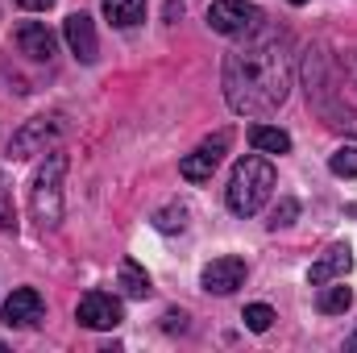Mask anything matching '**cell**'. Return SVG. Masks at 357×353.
<instances>
[{
  "label": "cell",
  "mask_w": 357,
  "mask_h": 353,
  "mask_svg": "<svg viewBox=\"0 0 357 353\" xmlns=\"http://www.w3.org/2000/svg\"><path fill=\"white\" fill-rule=\"evenodd\" d=\"M295 80V59H291V42L287 33L258 29L250 33L241 46H233L225 54V100L237 117H270L282 108V100L291 96Z\"/></svg>",
  "instance_id": "obj_1"
},
{
  "label": "cell",
  "mask_w": 357,
  "mask_h": 353,
  "mask_svg": "<svg viewBox=\"0 0 357 353\" xmlns=\"http://www.w3.org/2000/svg\"><path fill=\"white\" fill-rule=\"evenodd\" d=\"M270 191H274V167L254 150L233 167V179L225 187V204L233 216H258L262 204L270 200Z\"/></svg>",
  "instance_id": "obj_2"
},
{
  "label": "cell",
  "mask_w": 357,
  "mask_h": 353,
  "mask_svg": "<svg viewBox=\"0 0 357 353\" xmlns=\"http://www.w3.org/2000/svg\"><path fill=\"white\" fill-rule=\"evenodd\" d=\"M67 154L63 150H50L46 163L38 167L33 187H29V208H33V220L42 229H59L63 220V175H67Z\"/></svg>",
  "instance_id": "obj_3"
},
{
  "label": "cell",
  "mask_w": 357,
  "mask_h": 353,
  "mask_svg": "<svg viewBox=\"0 0 357 353\" xmlns=\"http://www.w3.org/2000/svg\"><path fill=\"white\" fill-rule=\"evenodd\" d=\"M208 25L225 38H250L266 25V13L250 0H212L208 4Z\"/></svg>",
  "instance_id": "obj_4"
},
{
  "label": "cell",
  "mask_w": 357,
  "mask_h": 353,
  "mask_svg": "<svg viewBox=\"0 0 357 353\" xmlns=\"http://www.w3.org/2000/svg\"><path fill=\"white\" fill-rule=\"evenodd\" d=\"M63 117H29L13 137H8V158H33V154H46V146L54 137H63Z\"/></svg>",
  "instance_id": "obj_5"
},
{
  "label": "cell",
  "mask_w": 357,
  "mask_h": 353,
  "mask_svg": "<svg viewBox=\"0 0 357 353\" xmlns=\"http://www.w3.org/2000/svg\"><path fill=\"white\" fill-rule=\"evenodd\" d=\"M229 142H233V137H229L225 129H220L216 137L199 142V146H195V150H191V154H187V158L178 163V175L187 179V183H208V179H212V171L220 167V158H225Z\"/></svg>",
  "instance_id": "obj_6"
},
{
  "label": "cell",
  "mask_w": 357,
  "mask_h": 353,
  "mask_svg": "<svg viewBox=\"0 0 357 353\" xmlns=\"http://www.w3.org/2000/svg\"><path fill=\"white\" fill-rule=\"evenodd\" d=\"M75 320H79L84 329L104 333V329H116V324L125 320V308H121V299L108 295V291H88V295L79 299V308H75Z\"/></svg>",
  "instance_id": "obj_7"
},
{
  "label": "cell",
  "mask_w": 357,
  "mask_h": 353,
  "mask_svg": "<svg viewBox=\"0 0 357 353\" xmlns=\"http://www.w3.org/2000/svg\"><path fill=\"white\" fill-rule=\"evenodd\" d=\"M241 283H245V262L241 258H216V262L204 266V274H199V287L208 295H233Z\"/></svg>",
  "instance_id": "obj_8"
},
{
  "label": "cell",
  "mask_w": 357,
  "mask_h": 353,
  "mask_svg": "<svg viewBox=\"0 0 357 353\" xmlns=\"http://www.w3.org/2000/svg\"><path fill=\"white\" fill-rule=\"evenodd\" d=\"M42 312H46V303H42V295L33 287H17L4 299V324L8 329H33L42 320Z\"/></svg>",
  "instance_id": "obj_9"
},
{
  "label": "cell",
  "mask_w": 357,
  "mask_h": 353,
  "mask_svg": "<svg viewBox=\"0 0 357 353\" xmlns=\"http://www.w3.org/2000/svg\"><path fill=\"white\" fill-rule=\"evenodd\" d=\"M63 38H67L71 54H75L79 63H96V54H100V42H96V25H91L88 13H71V17L63 21Z\"/></svg>",
  "instance_id": "obj_10"
},
{
  "label": "cell",
  "mask_w": 357,
  "mask_h": 353,
  "mask_svg": "<svg viewBox=\"0 0 357 353\" xmlns=\"http://www.w3.org/2000/svg\"><path fill=\"white\" fill-rule=\"evenodd\" d=\"M354 270V250L349 246H328L320 258H316V266L307 270V283L312 287H324V283H333V278H345Z\"/></svg>",
  "instance_id": "obj_11"
},
{
  "label": "cell",
  "mask_w": 357,
  "mask_h": 353,
  "mask_svg": "<svg viewBox=\"0 0 357 353\" xmlns=\"http://www.w3.org/2000/svg\"><path fill=\"white\" fill-rule=\"evenodd\" d=\"M17 46H21V54H29V59L46 63V59L54 54V33H50L42 21H25V25L17 29Z\"/></svg>",
  "instance_id": "obj_12"
},
{
  "label": "cell",
  "mask_w": 357,
  "mask_h": 353,
  "mask_svg": "<svg viewBox=\"0 0 357 353\" xmlns=\"http://www.w3.org/2000/svg\"><path fill=\"white\" fill-rule=\"evenodd\" d=\"M116 287H121L129 299H146V295H150V274L133 262V258H121V266H116Z\"/></svg>",
  "instance_id": "obj_13"
},
{
  "label": "cell",
  "mask_w": 357,
  "mask_h": 353,
  "mask_svg": "<svg viewBox=\"0 0 357 353\" xmlns=\"http://www.w3.org/2000/svg\"><path fill=\"white\" fill-rule=\"evenodd\" d=\"M250 146L258 154H287L291 150V133L278 129V125H254L250 129Z\"/></svg>",
  "instance_id": "obj_14"
},
{
  "label": "cell",
  "mask_w": 357,
  "mask_h": 353,
  "mask_svg": "<svg viewBox=\"0 0 357 353\" xmlns=\"http://www.w3.org/2000/svg\"><path fill=\"white\" fill-rule=\"evenodd\" d=\"M320 312L324 316H341V312H349V303H354V291L345 287V278H333V283H324L320 287Z\"/></svg>",
  "instance_id": "obj_15"
},
{
  "label": "cell",
  "mask_w": 357,
  "mask_h": 353,
  "mask_svg": "<svg viewBox=\"0 0 357 353\" xmlns=\"http://www.w3.org/2000/svg\"><path fill=\"white\" fill-rule=\"evenodd\" d=\"M104 17H108L112 25L129 29V25L146 21V0H104Z\"/></svg>",
  "instance_id": "obj_16"
},
{
  "label": "cell",
  "mask_w": 357,
  "mask_h": 353,
  "mask_svg": "<svg viewBox=\"0 0 357 353\" xmlns=\"http://www.w3.org/2000/svg\"><path fill=\"white\" fill-rule=\"evenodd\" d=\"M241 320H245V329H250V333H266L278 316H274V308H270V303H250V308L241 312Z\"/></svg>",
  "instance_id": "obj_17"
},
{
  "label": "cell",
  "mask_w": 357,
  "mask_h": 353,
  "mask_svg": "<svg viewBox=\"0 0 357 353\" xmlns=\"http://www.w3.org/2000/svg\"><path fill=\"white\" fill-rule=\"evenodd\" d=\"M328 171L337 179H357V146H341V150L328 158Z\"/></svg>",
  "instance_id": "obj_18"
},
{
  "label": "cell",
  "mask_w": 357,
  "mask_h": 353,
  "mask_svg": "<svg viewBox=\"0 0 357 353\" xmlns=\"http://www.w3.org/2000/svg\"><path fill=\"white\" fill-rule=\"evenodd\" d=\"M154 225H158L162 233H175V229L187 225V208H183V204H178V208H162V212L154 216Z\"/></svg>",
  "instance_id": "obj_19"
},
{
  "label": "cell",
  "mask_w": 357,
  "mask_h": 353,
  "mask_svg": "<svg viewBox=\"0 0 357 353\" xmlns=\"http://www.w3.org/2000/svg\"><path fill=\"white\" fill-rule=\"evenodd\" d=\"M295 216H299V204H295V200H282V204L274 208V216H270V229H287Z\"/></svg>",
  "instance_id": "obj_20"
},
{
  "label": "cell",
  "mask_w": 357,
  "mask_h": 353,
  "mask_svg": "<svg viewBox=\"0 0 357 353\" xmlns=\"http://www.w3.org/2000/svg\"><path fill=\"white\" fill-rule=\"evenodd\" d=\"M162 320H167V333H183V329H187V316H183V312H167V316H162Z\"/></svg>",
  "instance_id": "obj_21"
},
{
  "label": "cell",
  "mask_w": 357,
  "mask_h": 353,
  "mask_svg": "<svg viewBox=\"0 0 357 353\" xmlns=\"http://www.w3.org/2000/svg\"><path fill=\"white\" fill-rule=\"evenodd\" d=\"M17 4H21V8H29V13H46L54 0H17Z\"/></svg>",
  "instance_id": "obj_22"
},
{
  "label": "cell",
  "mask_w": 357,
  "mask_h": 353,
  "mask_svg": "<svg viewBox=\"0 0 357 353\" xmlns=\"http://www.w3.org/2000/svg\"><path fill=\"white\" fill-rule=\"evenodd\" d=\"M345 71H349V84H354V88H357V54H354V59H349V63H345Z\"/></svg>",
  "instance_id": "obj_23"
},
{
  "label": "cell",
  "mask_w": 357,
  "mask_h": 353,
  "mask_svg": "<svg viewBox=\"0 0 357 353\" xmlns=\"http://www.w3.org/2000/svg\"><path fill=\"white\" fill-rule=\"evenodd\" d=\"M349 350H354V353H357V333H354V337H349Z\"/></svg>",
  "instance_id": "obj_24"
},
{
  "label": "cell",
  "mask_w": 357,
  "mask_h": 353,
  "mask_svg": "<svg viewBox=\"0 0 357 353\" xmlns=\"http://www.w3.org/2000/svg\"><path fill=\"white\" fill-rule=\"evenodd\" d=\"M287 4H307V0H287Z\"/></svg>",
  "instance_id": "obj_25"
}]
</instances>
